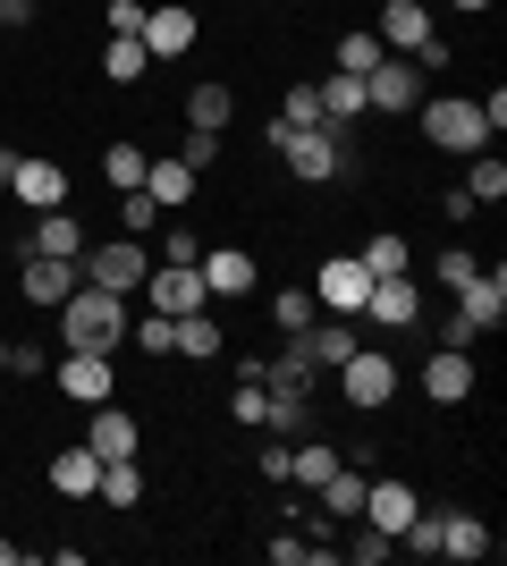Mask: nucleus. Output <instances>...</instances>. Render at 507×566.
Returning <instances> with one entry per match:
<instances>
[{"label":"nucleus","instance_id":"f257e3e1","mask_svg":"<svg viewBox=\"0 0 507 566\" xmlns=\"http://www.w3.org/2000/svg\"><path fill=\"white\" fill-rule=\"evenodd\" d=\"M271 144H279V161H288V178H305V187H338V178H356V136L347 127H271Z\"/></svg>","mask_w":507,"mask_h":566},{"label":"nucleus","instance_id":"f03ea898","mask_svg":"<svg viewBox=\"0 0 507 566\" xmlns=\"http://www.w3.org/2000/svg\"><path fill=\"white\" fill-rule=\"evenodd\" d=\"M51 313H60V347L110 355V347L127 338V296H110V287H94V280H76Z\"/></svg>","mask_w":507,"mask_h":566},{"label":"nucleus","instance_id":"7ed1b4c3","mask_svg":"<svg viewBox=\"0 0 507 566\" xmlns=\"http://www.w3.org/2000/svg\"><path fill=\"white\" fill-rule=\"evenodd\" d=\"M76 271H85L94 287H110V296H136L145 271H152V245H145V237H110V245H85Z\"/></svg>","mask_w":507,"mask_h":566},{"label":"nucleus","instance_id":"20e7f679","mask_svg":"<svg viewBox=\"0 0 507 566\" xmlns=\"http://www.w3.org/2000/svg\"><path fill=\"white\" fill-rule=\"evenodd\" d=\"M423 136H432L440 153H465V161H474V153H490V127H483V111H474L465 94L423 102Z\"/></svg>","mask_w":507,"mask_h":566},{"label":"nucleus","instance_id":"39448f33","mask_svg":"<svg viewBox=\"0 0 507 566\" xmlns=\"http://www.w3.org/2000/svg\"><path fill=\"white\" fill-rule=\"evenodd\" d=\"M51 380H60V398H68V406H102V398H119V373H110V355H85V347L51 355Z\"/></svg>","mask_w":507,"mask_h":566},{"label":"nucleus","instance_id":"423d86ee","mask_svg":"<svg viewBox=\"0 0 507 566\" xmlns=\"http://www.w3.org/2000/svg\"><path fill=\"white\" fill-rule=\"evenodd\" d=\"M136 43H145L152 60H187V51L203 43V18H194L187 0H152V9H145V34H136Z\"/></svg>","mask_w":507,"mask_h":566},{"label":"nucleus","instance_id":"0eeeda50","mask_svg":"<svg viewBox=\"0 0 507 566\" xmlns=\"http://www.w3.org/2000/svg\"><path fill=\"white\" fill-rule=\"evenodd\" d=\"M414 313H423V287H414V271H381L356 322H372V331H414Z\"/></svg>","mask_w":507,"mask_h":566},{"label":"nucleus","instance_id":"6e6552de","mask_svg":"<svg viewBox=\"0 0 507 566\" xmlns=\"http://www.w3.org/2000/svg\"><path fill=\"white\" fill-rule=\"evenodd\" d=\"M398 380H406V373H398L381 347H356L347 364H338V389H347V406H389V398H398Z\"/></svg>","mask_w":507,"mask_h":566},{"label":"nucleus","instance_id":"1a4fd4ad","mask_svg":"<svg viewBox=\"0 0 507 566\" xmlns=\"http://www.w3.org/2000/svg\"><path fill=\"white\" fill-rule=\"evenodd\" d=\"M314 296H321V313H347V322H356L363 296H372V271H363L356 254H330V262L314 271Z\"/></svg>","mask_w":507,"mask_h":566},{"label":"nucleus","instance_id":"9d476101","mask_svg":"<svg viewBox=\"0 0 507 566\" xmlns=\"http://www.w3.org/2000/svg\"><path fill=\"white\" fill-rule=\"evenodd\" d=\"M194 271H203V296H254V280H263V262L245 245H203Z\"/></svg>","mask_w":507,"mask_h":566},{"label":"nucleus","instance_id":"9b49d317","mask_svg":"<svg viewBox=\"0 0 507 566\" xmlns=\"http://www.w3.org/2000/svg\"><path fill=\"white\" fill-rule=\"evenodd\" d=\"M414 102H423L414 60H398V51H389L381 69H363V111H414Z\"/></svg>","mask_w":507,"mask_h":566},{"label":"nucleus","instance_id":"f8f14e48","mask_svg":"<svg viewBox=\"0 0 507 566\" xmlns=\"http://www.w3.org/2000/svg\"><path fill=\"white\" fill-rule=\"evenodd\" d=\"M372 34H381V51H423L432 43V0H381V18H372Z\"/></svg>","mask_w":507,"mask_h":566},{"label":"nucleus","instance_id":"ddd939ff","mask_svg":"<svg viewBox=\"0 0 507 566\" xmlns=\"http://www.w3.org/2000/svg\"><path fill=\"white\" fill-rule=\"evenodd\" d=\"M423 398L432 406H465L474 398V355L465 347H432L423 355Z\"/></svg>","mask_w":507,"mask_h":566},{"label":"nucleus","instance_id":"4468645a","mask_svg":"<svg viewBox=\"0 0 507 566\" xmlns=\"http://www.w3.org/2000/svg\"><path fill=\"white\" fill-rule=\"evenodd\" d=\"M85 449H94L102 465H110V457H136V449H145V431H136V415H127V406H110V398H102L94 415H85Z\"/></svg>","mask_w":507,"mask_h":566},{"label":"nucleus","instance_id":"2eb2a0df","mask_svg":"<svg viewBox=\"0 0 507 566\" xmlns=\"http://www.w3.org/2000/svg\"><path fill=\"white\" fill-rule=\"evenodd\" d=\"M314 373H321V364H314V347H305V331H296L288 347L263 364V389H271V398H314Z\"/></svg>","mask_w":507,"mask_h":566},{"label":"nucleus","instance_id":"dca6fc26","mask_svg":"<svg viewBox=\"0 0 507 566\" xmlns=\"http://www.w3.org/2000/svg\"><path fill=\"white\" fill-rule=\"evenodd\" d=\"M76 280H85V271H76V262H60V254H18V287H25V305H60Z\"/></svg>","mask_w":507,"mask_h":566},{"label":"nucleus","instance_id":"f3484780","mask_svg":"<svg viewBox=\"0 0 507 566\" xmlns=\"http://www.w3.org/2000/svg\"><path fill=\"white\" fill-rule=\"evenodd\" d=\"M145 287H152V313H169V322H178V313H194V305H212V296H203V271H194V262L145 271Z\"/></svg>","mask_w":507,"mask_h":566},{"label":"nucleus","instance_id":"a211bd4d","mask_svg":"<svg viewBox=\"0 0 507 566\" xmlns=\"http://www.w3.org/2000/svg\"><path fill=\"white\" fill-rule=\"evenodd\" d=\"M457 313H465V322H474V331H499V322H507V271H474V280H465L457 287Z\"/></svg>","mask_w":507,"mask_h":566},{"label":"nucleus","instance_id":"6ab92c4d","mask_svg":"<svg viewBox=\"0 0 507 566\" xmlns=\"http://www.w3.org/2000/svg\"><path fill=\"white\" fill-rule=\"evenodd\" d=\"M9 195H18L25 212H60V203H68V169H60V161H18Z\"/></svg>","mask_w":507,"mask_h":566},{"label":"nucleus","instance_id":"aec40b11","mask_svg":"<svg viewBox=\"0 0 507 566\" xmlns=\"http://www.w3.org/2000/svg\"><path fill=\"white\" fill-rule=\"evenodd\" d=\"M414 507H423V499H414V482H363V524H381L389 542L414 524Z\"/></svg>","mask_w":507,"mask_h":566},{"label":"nucleus","instance_id":"412c9836","mask_svg":"<svg viewBox=\"0 0 507 566\" xmlns=\"http://www.w3.org/2000/svg\"><path fill=\"white\" fill-rule=\"evenodd\" d=\"M25 254H60V262L85 254V229H76L68 203H60V212H34V229H25Z\"/></svg>","mask_w":507,"mask_h":566},{"label":"nucleus","instance_id":"4be33fe9","mask_svg":"<svg viewBox=\"0 0 507 566\" xmlns=\"http://www.w3.org/2000/svg\"><path fill=\"white\" fill-rule=\"evenodd\" d=\"M338 465H347V457H338L330 440H314V431H305V440L288 449V491H321V482H330Z\"/></svg>","mask_w":507,"mask_h":566},{"label":"nucleus","instance_id":"5701e85b","mask_svg":"<svg viewBox=\"0 0 507 566\" xmlns=\"http://www.w3.org/2000/svg\"><path fill=\"white\" fill-rule=\"evenodd\" d=\"M94 482H102V457L85 449V440L51 457V491H60V499H94Z\"/></svg>","mask_w":507,"mask_h":566},{"label":"nucleus","instance_id":"b1692460","mask_svg":"<svg viewBox=\"0 0 507 566\" xmlns=\"http://www.w3.org/2000/svg\"><path fill=\"white\" fill-rule=\"evenodd\" d=\"M194 187H203V178H194V169L178 161V153H152V169H145V195L161 203V212H169V203H194Z\"/></svg>","mask_w":507,"mask_h":566},{"label":"nucleus","instance_id":"393cba45","mask_svg":"<svg viewBox=\"0 0 507 566\" xmlns=\"http://www.w3.org/2000/svg\"><path fill=\"white\" fill-rule=\"evenodd\" d=\"M490 549H499V542H490L483 516H440V558H465V566H474V558H490Z\"/></svg>","mask_w":507,"mask_h":566},{"label":"nucleus","instance_id":"a878e982","mask_svg":"<svg viewBox=\"0 0 507 566\" xmlns=\"http://www.w3.org/2000/svg\"><path fill=\"white\" fill-rule=\"evenodd\" d=\"M314 499H321V516H330V524H356V516H363V473H356V465H338Z\"/></svg>","mask_w":507,"mask_h":566},{"label":"nucleus","instance_id":"bb28decb","mask_svg":"<svg viewBox=\"0 0 507 566\" xmlns=\"http://www.w3.org/2000/svg\"><path fill=\"white\" fill-rule=\"evenodd\" d=\"M94 499H110V507H145V465H136V457H110L102 482H94Z\"/></svg>","mask_w":507,"mask_h":566},{"label":"nucleus","instance_id":"cd10ccee","mask_svg":"<svg viewBox=\"0 0 507 566\" xmlns=\"http://www.w3.org/2000/svg\"><path fill=\"white\" fill-rule=\"evenodd\" d=\"M229 118H237L229 85H194V94H187V127H203V136H229Z\"/></svg>","mask_w":507,"mask_h":566},{"label":"nucleus","instance_id":"c85d7f7f","mask_svg":"<svg viewBox=\"0 0 507 566\" xmlns=\"http://www.w3.org/2000/svg\"><path fill=\"white\" fill-rule=\"evenodd\" d=\"M321 118H330V127H356L363 118V76H321Z\"/></svg>","mask_w":507,"mask_h":566},{"label":"nucleus","instance_id":"c756f323","mask_svg":"<svg viewBox=\"0 0 507 566\" xmlns=\"http://www.w3.org/2000/svg\"><path fill=\"white\" fill-rule=\"evenodd\" d=\"M305 347H314V364H347V355H356V322H347V313H330V322H314V331H305Z\"/></svg>","mask_w":507,"mask_h":566},{"label":"nucleus","instance_id":"7c9ffc66","mask_svg":"<svg viewBox=\"0 0 507 566\" xmlns=\"http://www.w3.org/2000/svg\"><path fill=\"white\" fill-rule=\"evenodd\" d=\"M271 322H279V338L314 331V322H321V296H314V287H279V296H271Z\"/></svg>","mask_w":507,"mask_h":566},{"label":"nucleus","instance_id":"2f4dec72","mask_svg":"<svg viewBox=\"0 0 507 566\" xmlns=\"http://www.w3.org/2000/svg\"><path fill=\"white\" fill-rule=\"evenodd\" d=\"M145 69H152V51L136 43V34H110V51H102V76H110V85H145Z\"/></svg>","mask_w":507,"mask_h":566},{"label":"nucleus","instance_id":"473e14b6","mask_svg":"<svg viewBox=\"0 0 507 566\" xmlns=\"http://www.w3.org/2000/svg\"><path fill=\"white\" fill-rule=\"evenodd\" d=\"M145 169H152V153H145V144H110V153H102V178H110V195L145 187Z\"/></svg>","mask_w":507,"mask_h":566},{"label":"nucleus","instance_id":"72a5a7b5","mask_svg":"<svg viewBox=\"0 0 507 566\" xmlns=\"http://www.w3.org/2000/svg\"><path fill=\"white\" fill-rule=\"evenodd\" d=\"M178 355H194V364H212V355H220V322H212L203 305L178 313Z\"/></svg>","mask_w":507,"mask_h":566},{"label":"nucleus","instance_id":"f704fd0d","mask_svg":"<svg viewBox=\"0 0 507 566\" xmlns=\"http://www.w3.org/2000/svg\"><path fill=\"white\" fill-rule=\"evenodd\" d=\"M363 271H372V280H381V271H414V245H406V237H398V229H381V237H372V245H363Z\"/></svg>","mask_w":507,"mask_h":566},{"label":"nucleus","instance_id":"c9c22d12","mask_svg":"<svg viewBox=\"0 0 507 566\" xmlns=\"http://www.w3.org/2000/svg\"><path fill=\"white\" fill-rule=\"evenodd\" d=\"M127 338H136L152 364H161V355H178V322H169V313H152V305H145V322H127Z\"/></svg>","mask_w":507,"mask_h":566},{"label":"nucleus","instance_id":"e433bc0d","mask_svg":"<svg viewBox=\"0 0 507 566\" xmlns=\"http://www.w3.org/2000/svg\"><path fill=\"white\" fill-rule=\"evenodd\" d=\"M389 51H381V34H372V25H356V34H338V69L347 76H363V69H381Z\"/></svg>","mask_w":507,"mask_h":566},{"label":"nucleus","instance_id":"4c0bfd02","mask_svg":"<svg viewBox=\"0 0 507 566\" xmlns=\"http://www.w3.org/2000/svg\"><path fill=\"white\" fill-rule=\"evenodd\" d=\"M465 195H474V203H499V195H507V161H499V153H474V169H465Z\"/></svg>","mask_w":507,"mask_h":566},{"label":"nucleus","instance_id":"58836bf2","mask_svg":"<svg viewBox=\"0 0 507 566\" xmlns=\"http://www.w3.org/2000/svg\"><path fill=\"white\" fill-rule=\"evenodd\" d=\"M271 127H321V85H288V102H279Z\"/></svg>","mask_w":507,"mask_h":566},{"label":"nucleus","instance_id":"ea45409f","mask_svg":"<svg viewBox=\"0 0 507 566\" xmlns=\"http://www.w3.org/2000/svg\"><path fill=\"white\" fill-rule=\"evenodd\" d=\"M152 220H161V203H152L145 187H127L119 195V237H152Z\"/></svg>","mask_w":507,"mask_h":566},{"label":"nucleus","instance_id":"a19ab883","mask_svg":"<svg viewBox=\"0 0 507 566\" xmlns=\"http://www.w3.org/2000/svg\"><path fill=\"white\" fill-rule=\"evenodd\" d=\"M474 271H483V254H474V245H448V254H440V262H432V280H440V287H448V296H457V287H465V280H474Z\"/></svg>","mask_w":507,"mask_h":566},{"label":"nucleus","instance_id":"79ce46f5","mask_svg":"<svg viewBox=\"0 0 507 566\" xmlns=\"http://www.w3.org/2000/svg\"><path fill=\"white\" fill-rule=\"evenodd\" d=\"M356 524H363V516H356ZM389 549H398V542H389L381 524H363V533H356V542H347V549H338V558H347V566H381Z\"/></svg>","mask_w":507,"mask_h":566},{"label":"nucleus","instance_id":"37998d69","mask_svg":"<svg viewBox=\"0 0 507 566\" xmlns=\"http://www.w3.org/2000/svg\"><path fill=\"white\" fill-rule=\"evenodd\" d=\"M398 549H414V558H440V516H423V507H414V524L398 533Z\"/></svg>","mask_w":507,"mask_h":566},{"label":"nucleus","instance_id":"c03bdc74","mask_svg":"<svg viewBox=\"0 0 507 566\" xmlns=\"http://www.w3.org/2000/svg\"><path fill=\"white\" fill-rule=\"evenodd\" d=\"M178 161H187L194 178H203V169L220 161V136H203V127H187V144H178Z\"/></svg>","mask_w":507,"mask_h":566},{"label":"nucleus","instance_id":"a18cd8bd","mask_svg":"<svg viewBox=\"0 0 507 566\" xmlns=\"http://www.w3.org/2000/svg\"><path fill=\"white\" fill-rule=\"evenodd\" d=\"M9 373H18V380L51 373V347H34V338H9Z\"/></svg>","mask_w":507,"mask_h":566},{"label":"nucleus","instance_id":"49530a36","mask_svg":"<svg viewBox=\"0 0 507 566\" xmlns=\"http://www.w3.org/2000/svg\"><path fill=\"white\" fill-rule=\"evenodd\" d=\"M145 9H152V0H110L102 25H110V34H145Z\"/></svg>","mask_w":507,"mask_h":566},{"label":"nucleus","instance_id":"de8ad7c7","mask_svg":"<svg viewBox=\"0 0 507 566\" xmlns=\"http://www.w3.org/2000/svg\"><path fill=\"white\" fill-rule=\"evenodd\" d=\"M271 549V566H314V542L305 533H279V542H263Z\"/></svg>","mask_w":507,"mask_h":566},{"label":"nucleus","instance_id":"09e8293b","mask_svg":"<svg viewBox=\"0 0 507 566\" xmlns=\"http://www.w3.org/2000/svg\"><path fill=\"white\" fill-rule=\"evenodd\" d=\"M263 380H237V398H229V415H237V423H263Z\"/></svg>","mask_w":507,"mask_h":566},{"label":"nucleus","instance_id":"8fccbe9b","mask_svg":"<svg viewBox=\"0 0 507 566\" xmlns=\"http://www.w3.org/2000/svg\"><path fill=\"white\" fill-rule=\"evenodd\" d=\"M440 347H465V355H474V347H483V331H474L465 313H448V322H440Z\"/></svg>","mask_w":507,"mask_h":566},{"label":"nucleus","instance_id":"3c124183","mask_svg":"<svg viewBox=\"0 0 507 566\" xmlns=\"http://www.w3.org/2000/svg\"><path fill=\"white\" fill-rule=\"evenodd\" d=\"M194 254H203V237H194V229H169L161 237V262H194Z\"/></svg>","mask_w":507,"mask_h":566},{"label":"nucleus","instance_id":"603ef678","mask_svg":"<svg viewBox=\"0 0 507 566\" xmlns=\"http://www.w3.org/2000/svg\"><path fill=\"white\" fill-rule=\"evenodd\" d=\"M0 25H34V0H0Z\"/></svg>","mask_w":507,"mask_h":566},{"label":"nucleus","instance_id":"864d4df0","mask_svg":"<svg viewBox=\"0 0 507 566\" xmlns=\"http://www.w3.org/2000/svg\"><path fill=\"white\" fill-rule=\"evenodd\" d=\"M18 161H25V153H9V144H0V187H9V178H18Z\"/></svg>","mask_w":507,"mask_h":566},{"label":"nucleus","instance_id":"5fc2aeb1","mask_svg":"<svg viewBox=\"0 0 507 566\" xmlns=\"http://www.w3.org/2000/svg\"><path fill=\"white\" fill-rule=\"evenodd\" d=\"M0 373H9V338H0Z\"/></svg>","mask_w":507,"mask_h":566},{"label":"nucleus","instance_id":"6e6d98bb","mask_svg":"<svg viewBox=\"0 0 507 566\" xmlns=\"http://www.w3.org/2000/svg\"><path fill=\"white\" fill-rule=\"evenodd\" d=\"M457 9H490V0H457Z\"/></svg>","mask_w":507,"mask_h":566}]
</instances>
